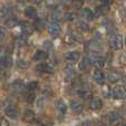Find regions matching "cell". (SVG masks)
I'll return each mask as SVG.
<instances>
[{
    "mask_svg": "<svg viewBox=\"0 0 126 126\" xmlns=\"http://www.w3.org/2000/svg\"><path fill=\"white\" fill-rule=\"evenodd\" d=\"M123 38L121 34H117V33H115V34H111L109 38V43L110 46H111L112 49H114V50H121V49L123 48Z\"/></svg>",
    "mask_w": 126,
    "mask_h": 126,
    "instance_id": "cell-1",
    "label": "cell"
},
{
    "mask_svg": "<svg viewBox=\"0 0 126 126\" xmlns=\"http://www.w3.org/2000/svg\"><path fill=\"white\" fill-rule=\"evenodd\" d=\"M112 96L116 100H124L126 97V89L122 85L115 86L112 90Z\"/></svg>",
    "mask_w": 126,
    "mask_h": 126,
    "instance_id": "cell-2",
    "label": "cell"
},
{
    "mask_svg": "<svg viewBox=\"0 0 126 126\" xmlns=\"http://www.w3.org/2000/svg\"><path fill=\"white\" fill-rule=\"evenodd\" d=\"M80 58H81V54L78 51H71V52H66L64 54V60L70 63L78 62L80 60Z\"/></svg>",
    "mask_w": 126,
    "mask_h": 126,
    "instance_id": "cell-3",
    "label": "cell"
},
{
    "mask_svg": "<svg viewBox=\"0 0 126 126\" xmlns=\"http://www.w3.org/2000/svg\"><path fill=\"white\" fill-rule=\"evenodd\" d=\"M90 60H91L92 65H93L94 67H96L97 70L102 69V67L104 66V64H105V60L103 59L102 57H100V55L94 54V55H92V57L90 58Z\"/></svg>",
    "mask_w": 126,
    "mask_h": 126,
    "instance_id": "cell-4",
    "label": "cell"
},
{
    "mask_svg": "<svg viewBox=\"0 0 126 126\" xmlns=\"http://www.w3.org/2000/svg\"><path fill=\"white\" fill-rule=\"evenodd\" d=\"M4 113L10 118H17L20 114V110H19V107L16 106V105H10V106H8L6 109Z\"/></svg>",
    "mask_w": 126,
    "mask_h": 126,
    "instance_id": "cell-5",
    "label": "cell"
},
{
    "mask_svg": "<svg viewBox=\"0 0 126 126\" xmlns=\"http://www.w3.org/2000/svg\"><path fill=\"white\" fill-rule=\"evenodd\" d=\"M105 118H106L107 123H109V124H111V125L118 124V123H120V121H121L120 114L116 113V112H110V113H107V115H106V117H105Z\"/></svg>",
    "mask_w": 126,
    "mask_h": 126,
    "instance_id": "cell-6",
    "label": "cell"
},
{
    "mask_svg": "<svg viewBox=\"0 0 126 126\" xmlns=\"http://www.w3.org/2000/svg\"><path fill=\"white\" fill-rule=\"evenodd\" d=\"M48 30H49V33L52 38H57L58 35L61 33V28L60 26L57 23V22H53V23H50L48 27Z\"/></svg>",
    "mask_w": 126,
    "mask_h": 126,
    "instance_id": "cell-7",
    "label": "cell"
},
{
    "mask_svg": "<svg viewBox=\"0 0 126 126\" xmlns=\"http://www.w3.org/2000/svg\"><path fill=\"white\" fill-rule=\"evenodd\" d=\"M105 79H106V78H105V74L103 73L101 70H95V71H94L93 80L95 81V83H97V84H100V85L104 84Z\"/></svg>",
    "mask_w": 126,
    "mask_h": 126,
    "instance_id": "cell-8",
    "label": "cell"
},
{
    "mask_svg": "<svg viewBox=\"0 0 126 126\" xmlns=\"http://www.w3.org/2000/svg\"><path fill=\"white\" fill-rule=\"evenodd\" d=\"M103 106V102L101 98L98 97H95L93 98V100H91V102H90L89 104V107L91 110H93V111H98V110H101Z\"/></svg>",
    "mask_w": 126,
    "mask_h": 126,
    "instance_id": "cell-9",
    "label": "cell"
},
{
    "mask_svg": "<svg viewBox=\"0 0 126 126\" xmlns=\"http://www.w3.org/2000/svg\"><path fill=\"white\" fill-rule=\"evenodd\" d=\"M92 63H91V60L89 59V58H83L82 60H81L80 64H79V69L81 70V71H89L90 67H91Z\"/></svg>",
    "mask_w": 126,
    "mask_h": 126,
    "instance_id": "cell-10",
    "label": "cell"
},
{
    "mask_svg": "<svg viewBox=\"0 0 126 126\" xmlns=\"http://www.w3.org/2000/svg\"><path fill=\"white\" fill-rule=\"evenodd\" d=\"M21 30H22V33L26 35H30L31 33L33 32L34 30V27L32 24H30L29 22H22L21 23Z\"/></svg>",
    "mask_w": 126,
    "mask_h": 126,
    "instance_id": "cell-11",
    "label": "cell"
},
{
    "mask_svg": "<svg viewBox=\"0 0 126 126\" xmlns=\"http://www.w3.org/2000/svg\"><path fill=\"white\" fill-rule=\"evenodd\" d=\"M24 13H26V16L29 19L35 20L38 18V11H37V9L33 8V7H28V8H26Z\"/></svg>",
    "mask_w": 126,
    "mask_h": 126,
    "instance_id": "cell-12",
    "label": "cell"
},
{
    "mask_svg": "<svg viewBox=\"0 0 126 126\" xmlns=\"http://www.w3.org/2000/svg\"><path fill=\"white\" fill-rule=\"evenodd\" d=\"M71 110H72L73 113L80 114L81 112H82V110H83V105L81 104L79 101L73 100V101H71Z\"/></svg>",
    "mask_w": 126,
    "mask_h": 126,
    "instance_id": "cell-13",
    "label": "cell"
},
{
    "mask_svg": "<svg viewBox=\"0 0 126 126\" xmlns=\"http://www.w3.org/2000/svg\"><path fill=\"white\" fill-rule=\"evenodd\" d=\"M55 107H57V111L59 112L60 114H62V115L66 113L67 106H66V104L64 103L63 100H58L57 102H55Z\"/></svg>",
    "mask_w": 126,
    "mask_h": 126,
    "instance_id": "cell-14",
    "label": "cell"
},
{
    "mask_svg": "<svg viewBox=\"0 0 126 126\" xmlns=\"http://www.w3.org/2000/svg\"><path fill=\"white\" fill-rule=\"evenodd\" d=\"M82 16L85 20H87V21H92V20L94 19V17H95V13H94L90 8H84L82 10Z\"/></svg>",
    "mask_w": 126,
    "mask_h": 126,
    "instance_id": "cell-15",
    "label": "cell"
},
{
    "mask_svg": "<svg viewBox=\"0 0 126 126\" xmlns=\"http://www.w3.org/2000/svg\"><path fill=\"white\" fill-rule=\"evenodd\" d=\"M49 57V54L46 52V51L42 50H38L35 52V54L33 55V61H42V60H47Z\"/></svg>",
    "mask_w": 126,
    "mask_h": 126,
    "instance_id": "cell-16",
    "label": "cell"
},
{
    "mask_svg": "<svg viewBox=\"0 0 126 126\" xmlns=\"http://www.w3.org/2000/svg\"><path fill=\"white\" fill-rule=\"evenodd\" d=\"M35 120V114L33 111H30V110H28V111L24 112L23 114V121L27 123H32L33 121Z\"/></svg>",
    "mask_w": 126,
    "mask_h": 126,
    "instance_id": "cell-17",
    "label": "cell"
},
{
    "mask_svg": "<svg viewBox=\"0 0 126 126\" xmlns=\"http://www.w3.org/2000/svg\"><path fill=\"white\" fill-rule=\"evenodd\" d=\"M0 64H1L2 67H10L12 65V60H11L10 55H3L0 59Z\"/></svg>",
    "mask_w": 126,
    "mask_h": 126,
    "instance_id": "cell-18",
    "label": "cell"
},
{
    "mask_svg": "<svg viewBox=\"0 0 126 126\" xmlns=\"http://www.w3.org/2000/svg\"><path fill=\"white\" fill-rule=\"evenodd\" d=\"M37 71L42 72V73H51V72H53V70L50 65L46 64V63H41V64H39L37 66Z\"/></svg>",
    "mask_w": 126,
    "mask_h": 126,
    "instance_id": "cell-19",
    "label": "cell"
},
{
    "mask_svg": "<svg viewBox=\"0 0 126 126\" xmlns=\"http://www.w3.org/2000/svg\"><path fill=\"white\" fill-rule=\"evenodd\" d=\"M107 80L111 83H117L121 80V74H118L117 72H110L107 74Z\"/></svg>",
    "mask_w": 126,
    "mask_h": 126,
    "instance_id": "cell-20",
    "label": "cell"
},
{
    "mask_svg": "<svg viewBox=\"0 0 126 126\" xmlns=\"http://www.w3.org/2000/svg\"><path fill=\"white\" fill-rule=\"evenodd\" d=\"M109 6H100V7H97L96 8V10H95V16L96 17H100V16H105L107 12H109Z\"/></svg>",
    "mask_w": 126,
    "mask_h": 126,
    "instance_id": "cell-21",
    "label": "cell"
},
{
    "mask_svg": "<svg viewBox=\"0 0 126 126\" xmlns=\"http://www.w3.org/2000/svg\"><path fill=\"white\" fill-rule=\"evenodd\" d=\"M18 18L17 17H13V16H10L9 18H7L6 20V26L8 27V28H13V27H16L18 24Z\"/></svg>",
    "mask_w": 126,
    "mask_h": 126,
    "instance_id": "cell-22",
    "label": "cell"
},
{
    "mask_svg": "<svg viewBox=\"0 0 126 126\" xmlns=\"http://www.w3.org/2000/svg\"><path fill=\"white\" fill-rule=\"evenodd\" d=\"M12 89L16 92H22L24 89V84L22 82H20V81H17V82H15L12 84Z\"/></svg>",
    "mask_w": 126,
    "mask_h": 126,
    "instance_id": "cell-23",
    "label": "cell"
},
{
    "mask_svg": "<svg viewBox=\"0 0 126 126\" xmlns=\"http://www.w3.org/2000/svg\"><path fill=\"white\" fill-rule=\"evenodd\" d=\"M83 6V0H72L71 1V7L73 9H81Z\"/></svg>",
    "mask_w": 126,
    "mask_h": 126,
    "instance_id": "cell-24",
    "label": "cell"
},
{
    "mask_svg": "<svg viewBox=\"0 0 126 126\" xmlns=\"http://www.w3.org/2000/svg\"><path fill=\"white\" fill-rule=\"evenodd\" d=\"M10 12V8L8 6H2L0 9V17H6L7 15H9Z\"/></svg>",
    "mask_w": 126,
    "mask_h": 126,
    "instance_id": "cell-25",
    "label": "cell"
},
{
    "mask_svg": "<svg viewBox=\"0 0 126 126\" xmlns=\"http://www.w3.org/2000/svg\"><path fill=\"white\" fill-rule=\"evenodd\" d=\"M38 89V82H30L28 85H27V90L30 92H33Z\"/></svg>",
    "mask_w": 126,
    "mask_h": 126,
    "instance_id": "cell-26",
    "label": "cell"
},
{
    "mask_svg": "<svg viewBox=\"0 0 126 126\" xmlns=\"http://www.w3.org/2000/svg\"><path fill=\"white\" fill-rule=\"evenodd\" d=\"M64 18L67 21H73V20H75V15H74L73 12H65Z\"/></svg>",
    "mask_w": 126,
    "mask_h": 126,
    "instance_id": "cell-27",
    "label": "cell"
},
{
    "mask_svg": "<svg viewBox=\"0 0 126 126\" xmlns=\"http://www.w3.org/2000/svg\"><path fill=\"white\" fill-rule=\"evenodd\" d=\"M18 66H19L20 69H28L29 62L24 61V60H19V61H18Z\"/></svg>",
    "mask_w": 126,
    "mask_h": 126,
    "instance_id": "cell-28",
    "label": "cell"
},
{
    "mask_svg": "<svg viewBox=\"0 0 126 126\" xmlns=\"http://www.w3.org/2000/svg\"><path fill=\"white\" fill-rule=\"evenodd\" d=\"M79 27H80L83 31H89L90 30V26L86 23V22H84V21H80V22H79Z\"/></svg>",
    "mask_w": 126,
    "mask_h": 126,
    "instance_id": "cell-29",
    "label": "cell"
},
{
    "mask_svg": "<svg viewBox=\"0 0 126 126\" xmlns=\"http://www.w3.org/2000/svg\"><path fill=\"white\" fill-rule=\"evenodd\" d=\"M43 47H44V49H47V50H49V49H51V48H52V43H51V42L49 41V40H47V41H44Z\"/></svg>",
    "mask_w": 126,
    "mask_h": 126,
    "instance_id": "cell-30",
    "label": "cell"
},
{
    "mask_svg": "<svg viewBox=\"0 0 126 126\" xmlns=\"http://www.w3.org/2000/svg\"><path fill=\"white\" fill-rule=\"evenodd\" d=\"M4 37H6V30H4V28L0 27V40L4 39Z\"/></svg>",
    "mask_w": 126,
    "mask_h": 126,
    "instance_id": "cell-31",
    "label": "cell"
},
{
    "mask_svg": "<svg viewBox=\"0 0 126 126\" xmlns=\"http://www.w3.org/2000/svg\"><path fill=\"white\" fill-rule=\"evenodd\" d=\"M26 98H27L28 102H33V100L35 98V96H34V94H28V95L26 96Z\"/></svg>",
    "mask_w": 126,
    "mask_h": 126,
    "instance_id": "cell-32",
    "label": "cell"
},
{
    "mask_svg": "<svg viewBox=\"0 0 126 126\" xmlns=\"http://www.w3.org/2000/svg\"><path fill=\"white\" fill-rule=\"evenodd\" d=\"M101 2H102L104 6H110V4L113 3V0H101Z\"/></svg>",
    "mask_w": 126,
    "mask_h": 126,
    "instance_id": "cell-33",
    "label": "cell"
},
{
    "mask_svg": "<svg viewBox=\"0 0 126 126\" xmlns=\"http://www.w3.org/2000/svg\"><path fill=\"white\" fill-rule=\"evenodd\" d=\"M122 19L124 20V21H126V7H124V9H123V11H122Z\"/></svg>",
    "mask_w": 126,
    "mask_h": 126,
    "instance_id": "cell-34",
    "label": "cell"
},
{
    "mask_svg": "<svg viewBox=\"0 0 126 126\" xmlns=\"http://www.w3.org/2000/svg\"><path fill=\"white\" fill-rule=\"evenodd\" d=\"M0 126H9V123L7 122L6 120H2L1 122H0Z\"/></svg>",
    "mask_w": 126,
    "mask_h": 126,
    "instance_id": "cell-35",
    "label": "cell"
},
{
    "mask_svg": "<svg viewBox=\"0 0 126 126\" xmlns=\"http://www.w3.org/2000/svg\"><path fill=\"white\" fill-rule=\"evenodd\" d=\"M29 1L32 2V3H34V4H38V3H40L42 0H29Z\"/></svg>",
    "mask_w": 126,
    "mask_h": 126,
    "instance_id": "cell-36",
    "label": "cell"
},
{
    "mask_svg": "<svg viewBox=\"0 0 126 126\" xmlns=\"http://www.w3.org/2000/svg\"><path fill=\"white\" fill-rule=\"evenodd\" d=\"M83 126H94V125L92 124L91 122H85L84 124H83Z\"/></svg>",
    "mask_w": 126,
    "mask_h": 126,
    "instance_id": "cell-37",
    "label": "cell"
},
{
    "mask_svg": "<svg viewBox=\"0 0 126 126\" xmlns=\"http://www.w3.org/2000/svg\"><path fill=\"white\" fill-rule=\"evenodd\" d=\"M38 126H46V125H43V124H39Z\"/></svg>",
    "mask_w": 126,
    "mask_h": 126,
    "instance_id": "cell-38",
    "label": "cell"
},
{
    "mask_svg": "<svg viewBox=\"0 0 126 126\" xmlns=\"http://www.w3.org/2000/svg\"><path fill=\"white\" fill-rule=\"evenodd\" d=\"M125 44H126V38H125Z\"/></svg>",
    "mask_w": 126,
    "mask_h": 126,
    "instance_id": "cell-39",
    "label": "cell"
},
{
    "mask_svg": "<svg viewBox=\"0 0 126 126\" xmlns=\"http://www.w3.org/2000/svg\"><path fill=\"white\" fill-rule=\"evenodd\" d=\"M122 126H126V124H124V125H122Z\"/></svg>",
    "mask_w": 126,
    "mask_h": 126,
    "instance_id": "cell-40",
    "label": "cell"
},
{
    "mask_svg": "<svg viewBox=\"0 0 126 126\" xmlns=\"http://www.w3.org/2000/svg\"><path fill=\"white\" fill-rule=\"evenodd\" d=\"M0 66H1V64H0Z\"/></svg>",
    "mask_w": 126,
    "mask_h": 126,
    "instance_id": "cell-41",
    "label": "cell"
},
{
    "mask_svg": "<svg viewBox=\"0 0 126 126\" xmlns=\"http://www.w3.org/2000/svg\"><path fill=\"white\" fill-rule=\"evenodd\" d=\"M91 1H92V0H91Z\"/></svg>",
    "mask_w": 126,
    "mask_h": 126,
    "instance_id": "cell-42",
    "label": "cell"
}]
</instances>
